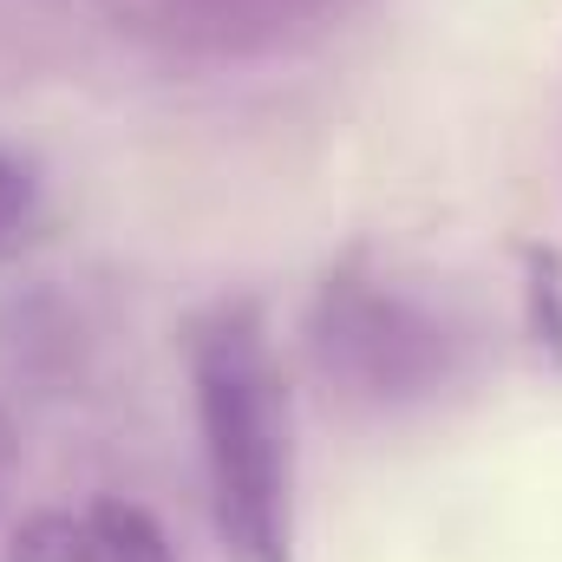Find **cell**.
Instances as JSON below:
<instances>
[{
    "mask_svg": "<svg viewBox=\"0 0 562 562\" xmlns=\"http://www.w3.org/2000/svg\"><path fill=\"white\" fill-rule=\"evenodd\" d=\"M524 327L543 360L562 367V256L550 243L524 249Z\"/></svg>",
    "mask_w": 562,
    "mask_h": 562,
    "instance_id": "obj_4",
    "label": "cell"
},
{
    "mask_svg": "<svg viewBox=\"0 0 562 562\" xmlns=\"http://www.w3.org/2000/svg\"><path fill=\"white\" fill-rule=\"evenodd\" d=\"M7 562H177L164 524L125 504V497H92L72 510H40L13 530Z\"/></svg>",
    "mask_w": 562,
    "mask_h": 562,
    "instance_id": "obj_3",
    "label": "cell"
},
{
    "mask_svg": "<svg viewBox=\"0 0 562 562\" xmlns=\"http://www.w3.org/2000/svg\"><path fill=\"white\" fill-rule=\"evenodd\" d=\"M13 458H20V438H13V425L0 413V497H7V477H13Z\"/></svg>",
    "mask_w": 562,
    "mask_h": 562,
    "instance_id": "obj_6",
    "label": "cell"
},
{
    "mask_svg": "<svg viewBox=\"0 0 562 562\" xmlns=\"http://www.w3.org/2000/svg\"><path fill=\"white\" fill-rule=\"evenodd\" d=\"M321 353L327 367H353L373 393L386 386H413L438 360V327L413 314L406 301L380 294V288H327V321H321Z\"/></svg>",
    "mask_w": 562,
    "mask_h": 562,
    "instance_id": "obj_2",
    "label": "cell"
},
{
    "mask_svg": "<svg viewBox=\"0 0 562 562\" xmlns=\"http://www.w3.org/2000/svg\"><path fill=\"white\" fill-rule=\"evenodd\" d=\"M40 210H46V196H40L33 164L13 157V150H0V256H13L20 243H33Z\"/></svg>",
    "mask_w": 562,
    "mask_h": 562,
    "instance_id": "obj_5",
    "label": "cell"
},
{
    "mask_svg": "<svg viewBox=\"0 0 562 562\" xmlns=\"http://www.w3.org/2000/svg\"><path fill=\"white\" fill-rule=\"evenodd\" d=\"M190 406L210 524L229 562H294V438L288 386L256 301H216L190 327Z\"/></svg>",
    "mask_w": 562,
    "mask_h": 562,
    "instance_id": "obj_1",
    "label": "cell"
}]
</instances>
